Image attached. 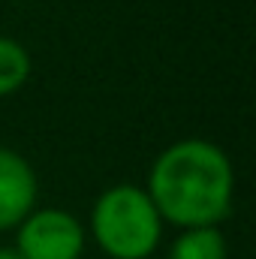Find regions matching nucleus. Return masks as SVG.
Returning <instances> with one entry per match:
<instances>
[{"mask_svg": "<svg viewBox=\"0 0 256 259\" xmlns=\"http://www.w3.org/2000/svg\"><path fill=\"white\" fill-rule=\"evenodd\" d=\"M226 238L217 226L181 229L169 247V259H226Z\"/></svg>", "mask_w": 256, "mask_h": 259, "instance_id": "5", "label": "nucleus"}, {"mask_svg": "<svg viewBox=\"0 0 256 259\" xmlns=\"http://www.w3.org/2000/svg\"><path fill=\"white\" fill-rule=\"evenodd\" d=\"M30 78V55L21 42L0 36V97H9L24 88Z\"/></svg>", "mask_w": 256, "mask_h": 259, "instance_id": "6", "label": "nucleus"}, {"mask_svg": "<svg viewBox=\"0 0 256 259\" xmlns=\"http://www.w3.org/2000/svg\"><path fill=\"white\" fill-rule=\"evenodd\" d=\"M36 196L39 181L33 166L12 148L0 145V232L15 229L36 208Z\"/></svg>", "mask_w": 256, "mask_h": 259, "instance_id": "4", "label": "nucleus"}, {"mask_svg": "<svg viewBox=\"0 0 256 259\" xmlns=\"http://www.w3.org/2000/svg\"><path fill=\"white\" fill-rule=\"evenodd\" d=\"M91 235L109 259H151L160 247L163 220L136 184H115L97 196Z\"/></svg>", "mask_w": 256, "mask_h": 259, "instance_id": "2", "label": "nucleus"}, {"mask_svg": "<svg viewBox=\"0 0 256 259\" xmlns=\"http://www.w3.org/2000/svg\"><path fill=\"white\" fill-rule=\"evenodd\" d=\"M145 193L163 223L181 229L217 226L232 211V160L208 139H181L157 154Z\"/></svg>", "mask_w": 256, "mask_h": 259, "instance_id": "1", "label": "nucleus"}, {"mask_svg": "<svg viewBox=\"0 0 256 259\" xmlns=\"http://www.w3.org/2000/svg\"><path fill=\"white\" fill-rule=\"evenodd\" d=\"M0 259H21L15 247H0Z\"/></svg>", "mask_w": 256, "mask_h": 259, "instance_id": "7", "label": "nucleus"}, {"mask_svg": "<svg viewBox=\"0 0 256 259\" xmlns=\"http://www.w3.org/2000/svg\"><path fill=\"white\" fill-rule=\"evenodd\" d=\"M15 232L21 259H81L84 253V226L64 208H33Z\"/></svg>", "mask_w": 256, "mask_h": 259, "instance_id": "3", "label": "nucleus"}]
</instances>
